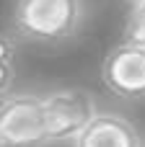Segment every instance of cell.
Masks as SVG:
<instances>
[{
    "label": "cell",
    "instance_id": "6da1fadb",
    "mask_svg": "<svg viewBox=\"0 0 145 147\" xmlns=\"http://www.w3.org/2000/svg\"><path fill=\"white\" fill-rule=\"evenodd\" d=\"M83 0H16L13 31L23 41L62 44L83 26Z\"/></svg>",
    "mask_w": 145,
    "mask_h": 147
},
{
    "label": "cell",
    "instance_id": "7a4b0ae2",
    "mask_svg": "<svg viewBox=\"0 0 145 147\" xmlns=\"http://www.w3.org/2000/svg\"><path fill=\"white\" fill-rule=\"evenodd\" d=\"M44 96L31 90L0 98V147H47Z\"/></svg>",
    "mask_w": 145,
    "mask_h": 147
},
{
    "label": "cell",
    "instance_id": "3957f363",
    "mask_svg": "<svg viewBox=\"0 0 145 147\" xmlns=\"http://www.w3.org/2000/svg\"><path fill=\"white\" fill-rule=\"evenodd\" d=\"M44 96V119H47V142L62 145L75 142L88 124L96 119V98L83 88H57Z\"/></svg>",
    "mask_w": 145,
    "mask_h": 147
},
{
    "label": "cell",
    "instance_id": "277c9868",
    "mask_svg": "<svg viewBox=\"0 0 145 147\" xmlns=\"http://www.w3.org/2000/svg\"><path fill=\"white\" fill-rule=\"evenodd\" d=\"M101 80L122 101H145V47L122 41L104 57Z\"/></svg>",
    "mask_w": 145,
    "mask_h": 147
},
{
    "label": "cell",
    "instance_id": "5b68a950",
    "mask_svg": "<svg viewBox=\"0 0 145 147\" xmlns=\"http://www.w3.org/2000/svg\"><path fill=\"white\" fill-rule=\"evenodd\" d=\"M73 147H143L140 132L117 111H99Z\"/></svg>",
    "mask_w": 145,
    "mask_h": 147
},
{
    "label": "cell",
    "instance_id": "8992f818",
    "mask_svg": "<svg viewBox=\"0 0 145 147\" xmlns=\"http://www.w3.org/2000/svg\"><path fill=\"white\" fill-rule=\"evenodd\" d=\"M16 83V44L10 36L0 34V98H5L8 93H13Z\"/></svg>",
    "mask_w": 145,
    "mask_h": 147
},
{
    "label": "cell",
    "instance_id": "52a82bcc",
    "mask_svg": "<svg viewBox=\"0 0 145 147\" xmlns=\"http://www.w3.org/2000/svg\"><path fill=\"white\" fill-rule=\"evenodd\" d=\"M125 41L145 47V3L130 5V16L125 21Z\"/></svg>",
    "mask_w": 145,
    "mask_h": 147
},
{
    "label": "cell",
    "instance_id": "ba28073f",
    "mask_svg": "<svg viewBox=\"0 0 145 147\" xmlns=\"http://www.w3.org/2000/svg\"><path fill=\"white\" fill-rule=\"evenodd\" d=\"M130 5H138V3H145V0H127Z\"/></svg>",
    "mask_w": 145,
    "mask_h": 147
}]
</instances>
